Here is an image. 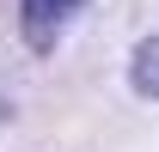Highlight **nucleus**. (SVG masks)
Returning <instances> with one entry per match:
<instances>
[{"instance_id":"nucleus-1","label":"nucleus","mask_w":159,"mask_h":152,"mask_svg":"<svg viewBox=\"0 0 159 152\" xmlns=\"http://www.w3.org/2000/svg\"><path fill=\"white\" fill-rule=\"evenodd\" d=\"M86 6H92V0H19V37H25V49H31V55H49L80 24Z\"/></svg>"},{"instance_id":"nucleus-2","label":"nucleus","mask_w":159,"mask_h":152,"mask_svg":"<svg viewBox=\"0 0 159 152\" xmlns=\"http://www.w3.org/2000/svg\"><path fill=\"white\" fill-rule=\"evenodd\" d=\"M129 91L147 97V103H159V31H153V37H141L135 55H129Z\"/></svg>"}]
</instances>
